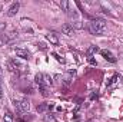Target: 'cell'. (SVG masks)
I'll return each mask as SVG.
<instances>
[{"label":"cell","mask_w":123,"mask_h":122,"mask_svg":"<svg viewBox=\"0 0 123 122\" xmlns=\"http://www.w3.org/2000/svg\"><path fill=\"white\" fill-rule=\"evenodd\" d=\"M105 27H106V23H105V20H102V19H93L92 22L87 25L89 32H90L92 34H96V36L103 34Z\"/></svg>","instance_id":"1"},{"label":"cell","mask_w":123,"mask_h":122,"mask_svg":"<svg viewBox=\"0 0 123 122\" xmlns=\"http://www.w3.org/2000/svg\"><path fill=\"white\" fill-rule=\"evenodd\" d=\"M14 106L19 112H27L30 109V102L27 99H23V101H14Z\"/></svg>","instance_id":"2"},{"label":"cell","mask_w":123,"mask_h":122,"mask_svg":"<svg viewBox=\"0 0 123 122\" xmlns=\"http://www.w3.org/2000/svg\"><path fill=\"white\" fill-rule=\"evenodd\" d=\"M7 68H9V70H12V72H14V70H26L27 68L25 66V65H22V63H19V62L16 61V59H13V61H10L7 63Z\"/></svg>","instance_id":"3"},{"label":"cell","mask_w":123,"mask_h":122,"mask_svg":"<svg viewBox=\"0 0 123 122\" xmlns=\"http://www.w3.org/2000/svg\"><path fill=\"white\" fill-rule=\"evenodd\" d=\"M19 9H20V4L16 1V3H12V6L9 7V10H7V16L9 17H13V16H16L17 14V12H19Z\"/></svg>","instance_id":"4"},{"label":"cell","mask_w":123,"mask_h":122,"mask_svg":"<svg viewBox=\"0 0 123 122\" xmlns=\"http://www.w3.org/2000/svg\"><path fill=\"white\" fill-rule=\"evenodd\" d=\"M62 32H63L66 36H73V34H74V29H73V26H72L70 23L63 25V26H62Z\"/></svg>","instance_id":"5"},{"label":"cell","mask_w":123,"mask_h":122,"mask_svg":"<svg viewBox=\"0 0 123 122\" xmlns=\"http://www.w3.org/2000/svg\"><path fill=\"white\" fill-rule=\"evenodd\" d=\"M46 39H47L52 45H59V37H57V34L53 33V32H49V33L46 34Z\"/></svg>","instance_id":"6"},{"label":"cell","mask_w":123,"mask_h":122,"mask_svg":"<svg viewBox=\"0 0 123 122\" xmlns=\"http://www.w3.org/2000/svg\"><path fill=\"white\" fill-rule=\"evenodd\" d=\"M100 53H102V56L106 59V61H109V62H112V63H115L116 62V58L109 52V50H100Z\"/></svg>","instance_id":"7"},{"label":"cell","mask_w":123,"mask_h":122,"mask_svg":"<svg viewBox=\"0 0 123 122\" xmlns=\"http://www.w3.org/2000/svg\"><path fill=\"white\" fill-rule=\"evenodd\" d=\"M14 52H16V55H17L19 58H23V59H29V56H30L29 52H27V50H23V49H16Z\"/></svg>","instance_id":"8"},{"label":"cell","mask_w":123,"mask_h":122,"mask_svg":"<svg viewBox=\"0 0 123 122\" xmlns=\"http://www.w3.org/2000/svg\"><path fill=\"white\" fill-rule=\"evenodd\" d=\"M52 108H53L52 103H42L37 106V112H46L47 109H52Z\"/></svg>","instance_id":"9"},{"label":"cell","mask_w":123,"mask_h":122,"mask_svg":"<svg viewBox=\"0 0 123 122\" xmlns=\"http://www.w3.org/2000/svg\"><path fill=\"white\" fill-rule=\"evenodd\" d=\"M34 82H36L37 86L42 85V83H44V81H43V73H37V75L34 76Z\"/></svg>","instance_id":"10"},{"label":"cell","mask_w":123,"mask_h":122,"mask_svg":"<svg viewBox=\"0 0 123 122\" xmlns=\"http://www.w3.org/2000/svg\"><path fill=\"white\" fill-rule=\"evenodd\" d=\"M43 121L44 122H56V118H55L52 114H46V115L43 116Z\"/></svg>","instance_id":"11"},{"label":"cell","mask_w":123,"mask_h":122,"mask_svg":"<svg viewBox=\"0 0 123 122\" xmlns=\"http://www.w3.org/2000/svg\"><path fill=\"white\" fill-rule=\"evenodd\" d=\"M9 40H10L9 36H6V34H0V46H4Z\"/></svg>","instance_id":"12"},{"label":"cell","mask_w":123,"mask_h":122,"mask_svg":"<svg viewBox=\"0 0 123 122\" xmlns=\"http://www.w3.org/2000/svg\"><path fill=\"white\" fill-rule=\"evenodd\" d=\"M39 91L42 92V95H43V96H47V95H49V92H47V88H46V85H44V83L39 85Z\"/></svg>","instance_id":"13"},{"label":"cell","mask_w":123,"mask_h":122,"mask_svg":"<svg viewBox=\"0 0 123 122\" xmlns=\"http://www.w3.org/2000/svg\"><path fill=\"white\" fill-rule=\"evenodd\" d=\"M3 122H13V115L10 112H6L4 114V118H3Z\"/></svg>","instance_id":"14"},{"label":"cell","mask_w":123,"mask_h":122,"mask_svg":"<svg viewBox=\"0 0 123 122\" xmlns=\"http://www.w3.org/2000/svg\"><path fill=\"white\" fill-rule=\"evenodd\" d=\"M60 7L63 9V12H67V13H69V3H67L66 0H62L60 1Z\"/></svg>","instance_id":"15"},{"label":"cell","mask_w":123,"mask_h":122,"mask_svg":"<svg viewBox=\"0 0 123 122\" xmlns=\"http://www.w3.org/2000/svg\"><path fill=\"white\" fill-rule=\"evenodd\" d=\"M43 79H44V85H52L53 82H52V78H49V76H46V75H43Z\"/></svg>","instance_id":"16"},{"label":"cell","mask_w":123,"mask_h":122,"mask_svg":"<svg viewBox=\"0 0 123 122\" xmlns=\"http://www.w3.org/2000/svg\"><path fill=\"white\" fill-rule=\"evenodd\" d=\"M72 26H73V29H82L83 27V25L80 22H74V23H72Z\"/></svg>","instance_id":"17"},{"label":"cell","mask_w":123,"mask_h":122,"mask_svg":"<svg viewBox=\"0 0 123 122\" xmlns=\"http://www.w3.org/2000/svg\"><path fill=\"white\" fill-rule=\"evenodd\" d=\"M53 56L56 58V61H57V62H60V63H64V59H63V58H60L57 53H53Z\"/></svg>","instance_id":"18"},{"label":"cell","mask_w":123,"mask_h":122,"mask_svg":"<svg viewBox=\"0 0 123 122\" xmlns=\"http://www.w3.org/2000/svg\"><path fill=\"white\" fill-rule=\"evenodd\" d=\"M97 50H99V49H97L96 46H90V47H89V53H94V52H97Z\"/></svg>","instance_id":"19"},{"label":"cell","mask_w":123,"mask_h":122,"mask_svg":"<svg viewBox=\"0 0 123 122\" xmlns=\"http://www.w3.org/2000/svg\"><path fill=\"white\" fill-rule=\"evenodd\" d=\"M4 29H6V25H4L3 22H0V32H3Z\"/></svg>","instance_id":"20"},{"label":"cell","mask_w":123,"mask_h":122,"mask_svg":"<svg viewBox=\"0 0 123 122\" xmlns=\"http://www.w3.org/2000/svg\"><path fill=\"white\" fill-rule=\"evenodd\" d=\"M37 46H40V49H43V50H44V49H46V46H44V45H43V43H39V45H37Z\"/></svg>","instance_id":"21"},{"label":"cell","mask_w":123,"mask_h":122,"mask_svg":"<svg viewBox=\"0 0 123 122\" xmlns=\"http://www.w3.org/2000/svg\"><path fill=\"white\" fill-rule=\"evenodd\" d=\"M89 62H90L92 65H96V62H94V59H93V58H89Z\"/></svg>","instance_id":"22"},{"label":"cell","mask_w":123,"mask_h":122,"mask_svg":"<svg viewBox=\"0 0 123 122\" xmlns=\"http://www.w3.org/2000/svg\"><path fill=\"white\" fill-rule=\"evenodd\" d=\"M0 98H1V86H0Z\"/></svg>","instance_id":"23"},{"label":"cell","mask_w":123,"mask_h":122,"mask_svg":"<svg viewBox=\"0 0 123 122\" xmlns=\"http://www.w3.org/2000/svg\"><path fill=\"white\" fill-rule=\"evenodd\" d=\"M0 85H1V76H0Z\"/></svg>","instance_id":"24"},{"label":"cell","mask_w":123,"mask_h":122,"mask_svg":"<svg viewBox=\"0 0 123 122\" xmlns=\"http://www.w3.org/2000/svg\"><path fill=\"white\" fill-rule=\"evenodd\" d=\"M0 76H1V69H0Z\"/></svg>","instance_id":"25"}]
</instances>
